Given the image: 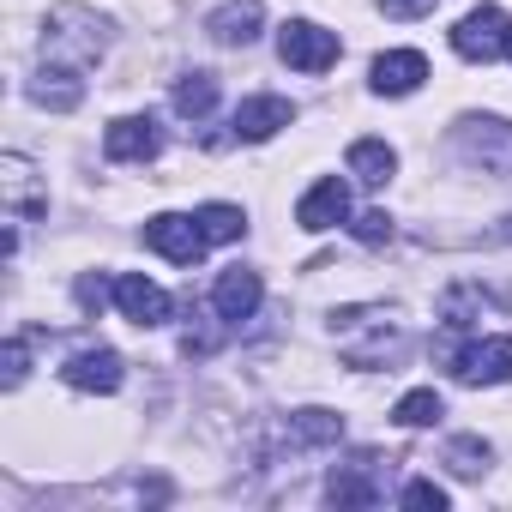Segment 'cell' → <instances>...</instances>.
Returning <instances> with one entry per match:
<instances>
[{
	"label": "cell",
	"instance_id": "d6986e66",
	"mask_svg": "<svg viewBox=\"0 0 512 512\" xmlns=\"http://www.w3.org/2000/svg\"><path fill=\"white\" fill-rule=\"evenodd\" d=\"M422 79H428V61H422L416 49H392V55L374 61V91H380V97H410Z\"/></svg>",
	"mask_w": 512,
	"mask_h": 512
},
{
	"label": "cell",
	"instance_id": "cb8c5ba5",
	"mask_svg": "<svg viewBox=\"0 0 512 512\" xmlns=\"http://www.w3.org/2000/svg\"><path fill=\"white\" fill-rule=\"evenodd\" d=\"M488 458H494V452H488V440H476V434H464V440H452V446H446V464H452L458 476H482V470H488Z\"/></svg>",
	"mask_w": 512,
	"mask_h": 512
},
{
	"label": "cell",
	"instance_id": "9a60e30c",
	"mask_svg": "<svg viewBox=\"0 0 512 512\" xmlns=\"http://www.w3.org/2000/svg\"><path fill=\"white\" fill-rule=\"evenodd\" d=\"M290 121H296V103H290V97H247V103L235 109V139L260 145V139L284 133Z\"/></svg>",
	"mask_w": 512,
	"mask_h": 512
},
{
	"label": "cell",
	"instance_id": "f1b7e54d",
	"mask_svg": "<svg viewBox=\"0 0 512 512\" xmlns=\"http://www.w3.org/2000/svg\"><path fill=\"white\" fill-rule=\"evenodd\" d=\"M79 308H85V314L103 308V278H79Z\"/></svg>",
	"mask_w": 512,
	"mask_h": 512
},
{
	"label": "cell",
	"instance_id": "7a4b0ae2",
	"mask_svg": "<svg viewBox=\"0 0 512 512\" xmlns=\"http://www.w3.org/2000/svg\"><path fill=\"white\" fill-rule=\"evenodd\" d=\"M109 49V25L85 7H55L43 19V61L55 67H73V73H91Z\"/></svg>",
	"mask_w": 512,
	"mask_h": 512
},
{
	"label": "cell",
	"instance_id": "603a6c76",
	"mask_svg": "<svg viewBox=\"0 0 512 512\" xmlns=\"http://www.w3.org/2000/svg\"><path fill=\"white\" fill-rule=\"evenodd\" d=\"M193 217H199V229H205L211 241H241V235H247V217H241L235 205H199Z\"/></svg>",
	"mask_w": 512,
	"mask_h": 512
},
{
	"label": "cell",
	"instance_id": "484cf974",
	"mask_svg": "<svg viewBox=\"0 0 512 512\" xmlns=\"http://www.w3.org/2000/svg\"><path fill=\"white\" fill-rule=\"evenodd\" d=\"M31 368V344L25 338H7V356H0V386H19Z\"/></svg>",
	"mask_w": 512,
	"mask_h": 512
},
{
	"label": "cell",
	"instance_id": "83f0119b",
	"mask_svg": "<svg viewBox=\"0 0 512 512\" xmlns=\"http://www.w3.org/2000/svg\"><path fill=\"white\" fill-rule=\"evenodd\" d=\"M386 13L392 19H422V13H434V0H386Z\"/></svg>",
	"mask_w": 512,
	"mask_h": 512
},
{
	"label": "cell",
	"instance_id": "8992f818",
	"mask_svg": "<svg viewBox=\"0 0 512 512\" xmlns=\"http://www.w3.org/2000/svg\"><path fill=\"white\" fill-rule=\"evenodd\" d=\"M446 368L458 386H500L512 380V338H470L446 356Z\"/></svg>",
	"mask_w": 512,
	"mask_h": 512
},
{
	"label": "cell",
	"instance_id": "6da1fadb",
	"mask_svg": "<svg viewBox=\"0 0 512 512\" xmlns=\"http://www.w3.org/2000/svg\"><path fill=\"white\" fill-rule=\"evenodd\" d=\"M332 338L350 368H386L404 356V326L392 308H344L332 314Z\"/></svg>",
	"mask_w": 512,
	"mask_h": 512
},
{
	"label": "cell",
	"instance_id": "7c38bea8",
	"mask_svg": "<svg viewBox=\"0 0 512 512\" xmlns=\"http://www.w3.org/2000/svg\"><path fill=\"white\" fill-rule=\"evenodd\" d=\"M115 302H121V314H127L133 326H169V314H175V302H169L151 278H139V272H121V278H115Z\"/></svg>",
	"mask_w": 512,
	"mask_h": 512
},
{
	"label": "cell",
	"instance_id": "3957f363",
	"mask_svg": "<svg viewBox=\"0 0 512 512\" xmlns=\"http://www.w3.org/2000/svg\"><path fill=\"white\" fill-rule=\"evenodd\" d=\"M452 145L464 163H476L482 175H512V121H494V115H470L452 127Z\"/></svg>",
	"mask_w": 512,
	"mask_h": 512
},
{
	"label": "cell",
	"instance_id": "4fadbf2b",
	"mask_svg": "<svg viewBox=\"0 0 512 512\" xmlns=\"http://www.w3.org/2000/svg\"><path fill=\"white\" fill-rule=\"evenodd\" d=\"M344 217H350V187H344L338 175L314 181V187L302 193V205H296V223H302L308 235H320V229H332V223H344Z\"/></svg>",
	"mask_w": 512,
	"mask_h": 512
},
{
	"label": "cell",
	"instance_id": "ffe728a7",
	"mask_svg": "<svg viewBox=\"0 0 512 512\" xmlns=\"http://www.w3.org/2000/svg\"><path fill=\"white\" fill-rule=\"evenodd\" d=\"M392 169H398V151H392L386 139H356V145H350V175H356V181L386 187Z\"/></svg>",
	"mask_w": 512,
	"mask_h": 512
},
{
	"label": "cell",
	"instance_id": "30bf717a",
	"mask_svg": "<svg viewBox=\"0 0 512 512\" xmlns=\"http://www.w3.org/2000/svg\"><path fill=\"white\" fill-rule=\"evenodd\" d=\"M103 151H109V163H151L163 151V133L151 115H121V121H109Z\"/></svg>",
	"mask_w": 512,
	"mask_h": 512
},
{
	"label": "cell",
	"instance_id": "7402d4cb",
	"mask_svg": "<svg viewBox=\"0 0 512 512\" xmlns=\"http://www.w3.org/2000/svg\"><path fill=\"white\" fill-rule=\"evenodd\" d=\"M440 416H446V404H440V392H434V386L404 392V398H398V410H392V422H398V428H434Z\"/></svg>",
	"mask_w": 512,
	"mask_h": 512
},
{
	"label": "cell",
	"instance_id": "5b68a950",
	"mask_svg": "<svg viewBox=\"0 0 512 512\" xmlns=\"http://www.w3.org/2000/svg\"><path fill=\"white\" fill-rule=\"evenodd\" d=\"M452 49L464 55V61H500V55H512V19L500 13V7H476V13H464L458 19V31H452Z\"/></svg>",
	"mask_w": 512,
	"mask_h": 512
},
{
	"label": "cell",
	"instance_id": "9c48e42d",
	"mask_svg": "<svg viewBox=\"0 0 512 512\" xmlns=\"http://www.w3.org/2000/svg\"><path fill=\"white\" fill-rule=\"evenodd\" d=\"M0 199H7V217H43L49 211V187H37V169L19 151L0 157Z\"/></svg>",
	"mask_w": 512,
	"mask_h": 512
},
{
	"label": "cell",
	"instance_id": "4316f807",
	"mask_svg": "<svg viewBox=\"0 0 512 512\" xmlns=\"http://www.w3.org/2000/svg\"><path fill=\"white\" fill-rule=\"evenodd\" d=\"M398 500H404V506H434V512H440V506H446V488H440V482H428V476H422V482H410V488H404V494H398Z\"/></svg>",
	"mask_w": 512,
	"mask_h": 512
},
{
	"label": "cell",
	"instance_id": "5bb4252c",
	"mask_svg": "<svg viewBox=\"0 0 512 512\" xmlns=\"http://www.w3.org/2000/svg\"><path fill=\"white\" fill-rule=\"evenodd\" d=\"M61 380H67L73 392H121L127 368H121V356H115V350H79V356H67Z\"/></svg>",
	"mask_w": 512,
	"mask_h": 512
},
{
	"label": "cell",
	"instance_id": "e0dca14e",
	"mask_svg": "<svg viewBox=\"0 0 512 512\" xmlns=\"http://www.w3.org/2000/svg\"><path fill=\"white\" fill-rule=\"evenodd\" d=\"M338 440H344L338 410H296L284 422V452H314V446H338Z\"/></svg>",
	"mask_w": 512,
	"mask_h": 512
},
{
	"label": "cell",
	"instance_id": "ba28073f",
	"mask_svg": "<svg viewBox=\"0 0 512 512\" xmlns=\"http://www.w3.org/2000/svg\"><path fill=\"white\" fill-rule=\"evenodd\" d=\"M145 247H157L163 260H175V266H199V260H205V247H211V235L199 229V217L163 211V217L145 223Z\"/></svg>",
	"mask_w": 512,
	"mask_h": 512
},
{
	"label": "cell",
	"instance_id": "8fae6325",
	"mask_svg": "<svg viewBox=\"0 0 512 512\" xmlns=\"http://www.w3.org/2000/svg\"><path fill=\"white\" fill-rule=\"evenodd\" d=\"M260 296H266L260 272H247V266H229V272L217 278V290H211V308H217V320H223V326H241V320H253Z\"/></svg>",
	"mask_w": 512,
	"mask_h": 512
},
{
	"label": "cell",
	"instance_id": "44dd1931",
	"mask_svg": "<svg viewBox=\"0 0 512 512\" xmlns=\"http://www.w3.org/2000/svg\"><path fill=\"white\" fill-rule=\"evenodd\" d=\"M211 103H217V79H211V73H187V79L175 85V115L205 121V115H211Z\"/></svg>",
	"mask_w": 512,
	"mask_h": 512
},
{
	"label": "cell",
	"instance_id": "ac0fdd59",
	"mask_svg": "<svg viewBox=\"0 0 512 512\" xmlns=\"http://www.w3.org/2000/svg\"><path fill=\"white\" fill-rule=\"evenodd\" d=\"M260 25H266V7H260V0H229V7H217V13L205 19V31H211L217 43H229V49H235V43L247 49L253 37H260Z\"/></svg>",
	"mask_w": 512,
	"mask_h": 512
},
{
	"label": "cell",
	"instance_id": "2e32d148",
	"mask_svg": "<svg viewBox=\"0 0 512 512\" xmlns=\"http://www.w3.org/2000/svg\"><path fill=\"white\" fill-rule=\"evenodd\" d=\"M25 91H31V103H43V109L67 115V109H79V103H85V73H73V67H55V61H43V67H37V79H31Z\"/></svg>",
	"mask_w": 512,
	"mask_h": 512
},
{
	"label": "cell",
	"instance_id": "277c9868",
	"mask_svg": "<svg viewBox=\"0 0 512 512\" xmlns=\"http://www.w3.org/2000/svg\"><path fill=\"white\" fill-rule=\"evenodd\" d=\"M386 482H392V464L380 452H356L350 464H338L326 476V500L332 506H380L386 500Z\"/></svg>",
	"mask_w": 512,
	"mask_h": 512
},
{
	"label": "cell",
	"instance_id": "52a82bcc",
	"mask_svg": "<svg viewBox=\"0 0 512 512\" xmlns=\"http://www.w3.org/2000/svg\"><path fill=\"white\" fill-rule=\"evenodd\" d=\"M278 55H284V67H296V73H326V67H338L344 43H338L332 31H320L314 19H290V25L278 31Z\"/></svg>",
	"mask_w": 512,
	"mask_h": 512
},
{
	"label": "cell",
	"instance_id": "d4e9b609",
	"mask_svg": "<svg viewBox=\"0 0 512 512\" xmlns=\"http://www.w3.org/2000/svg\"><path fill=\"white\" fill-rule=\"evenodd\" d=\"M392 235H398V223H392L386 211H362V217H356V241H362V247H386Z\"/></svg>",
	"mask_w": 512,
	"mask_h": 512
}]
</instances>
